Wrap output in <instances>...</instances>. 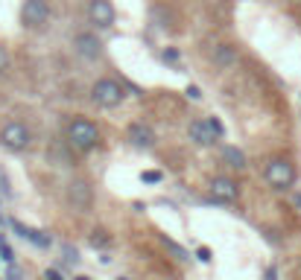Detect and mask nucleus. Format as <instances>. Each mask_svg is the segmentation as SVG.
Returning a JSON list of instances; mask_svg holds the SVG:
<instances>
[{"mask_svg": "<svg viewBox=\"0 0 301 280\" xmlns=\"http://www.w3.org/2000/svg\"><path fill=\"white\" fill-rule=\"evenodd\" d=\"M161 56H164V59H170V62H176V59H179V53H176V50H164Z\"/></svg>", "mask_w": 301, "mask_h": 280, "instance_id": "bb28decb", "label": "nucleus"}, {"mask_svg": "<svg viewBox=\"0 0 301 280\" xmlns=\"http://www.w3.org/2000/svg\"><path fill=\"white\" fill-rule=\"evenodd\" d=\"M126 137H129V143L137 146V149H152L155 146V132H152L146 123H132L129 132H126Z\"/></svg>", "mask_w": 301, "mask_h": 280, "instance_id": "9b49d317", "label": "nucleus"}, {"mask_svg": "<svg viewBox=\"0 0 301 280\" xmlns=\"http://www.w3.org/2000/svg\"><path fill=\"white\" fill-rule=\"evenodd\" d=\"M295 204H298V207H301V193H298V196H295Z\"/></svg>", "mask_w": 301, "mask_h": 280, "instance_id": "c85d7f7f", "label": "nucleus"}, {"mask_svg": "<svg viewBox=\"0 0 301 280\" xmlns=\"http://www.w3.org/2000/svg\"><path fill=\"white\" fill-rule=\"evenodd\" d=\"M0 196H3V193H0Z\"/></svg>", "mask_w": 301, "mask_h": 280, "instance_id": "7c9ffc66", "label": "nucleus"}, {"mask_svg": "<svg viewBox=\"0 0 301 280\" xmlns=\"http://www.w3.org/2000/svg\"><path fill=\"white\" fill-rule=\"evenodd\" d=\"M88 18H91V24L108 30V27L114 24V6H111L108 0H91V3H88Z\"/></svg>", "mask_w": 301, "mask_h": 280, "instance_id": "6e6552de", "label": "nucleus"}, {"mask_svg": "<svg viewBox=\"0 0 301 280\" xmlns=\"http://www.w3.org/2000/svg\"><path fill=\"white\" fill-rule=\"evenodd\" d=\"M222 161L231 166V169H246V152L243 149H237V146H225L222 149Z\"/></svg>", "mask_w": 301, "mask_h": 280, "instance_id": "4468645a", "label": "nucleus"}, {"mask_svg": "<svg viewBox=\"0 0 301 280\" xmlns=\"http://www.w3.org/2000/svg\"><path fill=\"white\" fill-rule=\"evenodd\" d=\"M214 65L217 67L237 65V47L234 44H217V47H214Z\"/></svg>", "mask_w": 301, "mask_h": 280, "instance_id": "f8f14e48", "label": "nucleus"}, {"mask_svg": "<svg viewBox=\"0 0 301 280\" xmlns=\"http://www.w3.org/2000/svg\"><path fill=\"white\" fill-rule=\"evenodd\" d=\"M140 178H143V181H149V184H155V181H161V172H143V175H140Z\"/></svg>", "mask_w": 301, "mask_h": 280, "instance_id": "b1692460", "label": "nucleus"}, {"mask_svg": "<svg viewBox=\"0 0 301 280\" xmlns=\"http://www.w3.org/2000/svg\"><path fill=\"white\" fill-rule=\"evenodd\" d=\"M3 280H24V271H21L15 263H9V271H6V277Z\"/></svg>", "mask_w": 301, "mask_h": 280, "instance_id": "6ab92c4d", "label": "nucleus"}, {"mask_svg": "<svg viewBox=\"0 0 301 280\" xmlns=\"http://www.w3.org/2000/svg\"><path fill=\"white\" fill-rule=\"evenodd\" d=\"M0 257H3L6 263H12V260H15V251L6 245V242H0Z\"/></svg>", "mask_w": 301, "mask_h": 280, "instance_id": "aec40b11", "label": "nucleus"}, {"mask_svg": "<svg viewBox=\"0 0 301 280\" xmlns=\"http://www.w3.org/2000/svg\"><path fill=\"white\" fill-rule=\"evenodd\" d=\"M164 245H167L170 251H173V254H176V257H179V260H187V251H184L182 245H176V242H173V239H164Z\"/></svg>", "mask_w": 301, "mask_h": 280, "instance_id": "f3484780", "label": "nucleus"}, {"mask_svg": "<svg viewBox=\"0 0 301 280\" xmlns=\"http://www.w3.org/2000/svg\"><path fill=\"white\" fill-rule=\"evenodd\" d=\"M73 50L82 56V59H100L102 56V41L94 33H79L73 38Z\"/></svg>", "mask_w": 301, "mask_h": 280, "instance_id": "1a4fd4ad", "label": "nucleus"}, {"mask_svg": "<svg viewBox=\"0 0 301 280\" xmlns=\"http://www.w3.org/2000/svg\"><path fill=\"white\" fill-rule=\"evenodd\" d=\"M0 143L6 149H12V152H24V149H30V143H33V132L24 123H6L0 129Z\"/></svg>", "mask_w": 301, "mask_h": 280, "instance_id": "20e7f679", "label": "nucleus"}, {"mask_svg": "<svg viewBox=\"0 0 301 280\" xmlns=\"http://www.w3.org/2000/svg\"><path fill=\"white\" fill-rule=\"evenodd\" d=\"M12 228H15L18 233H21V236H24V239H30V242H35V245L38 248H50V236H44V233L38 231V228H24V225H21V222H15V219H12Z\"/></svg>", "mask_w": 301, "mask_h": 280, "instance_id": "ddd939ff", "label": "nucleus"}, {"mask_svg": "<svg viewBox=\"0 0 301 280\" xmlns=\"http://www.w3.org/2000/svg\"><path fill=\"white\" fill-rule=\"evenodd\" d=\"M62 254H65V263L67 265H76V263H79V251H76L73 245H65V248H62Z\"/></svg>", "mask_w": 301, "mask_h": 280, "instance_id": "dca6fc26", "label": "nucleus"}, {"mask_svg": "<svg viewBox=\"0 0 301 280\" xmlns=\"http://www.w3.org/2000/svg\"><path fill=\"white\" fill-rule=\"evenodd\" d=\"M187 137H190L196 146H214V143H217V134H214V129L208 126V120H193V123L187 126Z\"/></svg>", "mask_w": 301, "mask_h": 280, "instance_id": "9d476101", "label": "nucleus"}, {"mask_svg": "<svg viewBox=\"0 0 301 280\" xmlns=\"http://www.w3.org/2000/svg\"><path fill=\"white\" fill-rule=\"evenodd\" d=\"M208 126H211V129H214V134H217V137H222V134H225V126H222V123H219L217 117H211V120H208Z\"/></svg>", "mask_w": 301, "mask_h": 280, "instance_id": "412c9836", "label": "nucleus"}, {"mask_svg": "<svg viewBox=\"0 0 301 280\" xmlns=\"http://www.w3.org/2000/svg\"><path fill=\"white\" fill-rule=\"evenodd\" d=\"M65 134H67V143L73 149H79V152H88V149H94L100 143V129H97V123H91V120H85V117L70 120Z\"/></svg>", "mask_w": 301, "mask_h": 280, "instance_id": "f257e3e1", "label": "nucleus"}, {"mask_svg": "<svg viewBox=\"0 0 301 280\" xmlns=\"http://www.w3.org/2000/svg\"><path fill=\"white\" fill-rule=\"evenodd\" d=\"M91 99L97 105H102V108H117L120 102L126 99V91L114 79H100V82H94V88H91Z\"/></svg>", "mask_w": 301, "mask_h": 280, "instance_id": "7ed1b4c3", "label": "nucleus"}, {"mask_svg": "<svg viewBox=\"0 0 301 280\" xmlns=\"http://www.w3.org/2000/svg\"><path fill=\"white\" fill-rule=\"evenodd\" d=\"M88 242L94 248H108L111 245V236H108V231H94L91 236H88Z\"/></svg>", "mask_w": 301, "mask_h": 280, "instance_id": "2eb2a0df", "label": "nucleus"}, {"mask_svg": "<svg viewBox=\"0 0 301 280\" xmlns=\"http://www.w3.org/2000/svg\"><path fill=\"white\" fill-rule=\"evenodd\" d=\"M9 62H12V59H9V50H6V44H0V73L9 70Z\"/></svg>", "mask_w": 301, "mask_h": 280, "instance_id": "a211bd4d", "label": "nucleus"}, {"mask_svg": "<svg viewBox=\"0 0 301 280\" xmlns=\"http://www.w3.org/2000/svg\"><path fill=\"white\" fill-rule=\"evenodd\" d=\"M73 280H91V277H85V274H79V277H73Z\"/></svg>", "mask_w": 301, "mask_h": 280, "instance_id": "c756f323", "label": "nucleus"}, {"mask_svg": "<svg viewBox=\"0 0 301 280\" xmlns=\"http://www.w3.org/2000/svg\"><path fill=\"white\" fill-rule=\"evenodd\" d=\"M211 196L222 201V204H231L240 198V187H237L234 178H228V175H217L214 181H211Z\"/></svg>", "mask_w": 301, "mask_h": 280, "instance_id": "0eeeda50", "label": "nucleus"}, {"mask_svg": "<svg viewBox=\"0 0 301 280\" xmlns=\"http://www.w3.org/2000/svg\"><path fill=\"white\" fill-rule=\"evenodd\" d=\"M187 97H190V99H202V91L196 88V85H190V88H187Z\"/></svg>", "mask_w": 301, "mask_h": 280, "instance_id": "a878e982", "label": "nucleus"}, {"mask_svg": "<svg viewBox=\"0 0 301 280\" xmlns=\"http://www.w3.org/2000/svg\"><path fill=\"white\" fill-rule=\"evenodd\" d=\"M196 257H199L202 263H211V251H208L205 245H202V248H196Z\"/></svg>", "mask_w": 301, "mask_h": 280, "instance_id": "5701e85b", "label": "nucleus"}, {"mask_svg": "<svg viewBox=\"0 0 301 280\" xmlns=\"http://www.w3.org/2000/svg\"><path fill=\"white\" fill-rule=\"evenodd\" d=\"M67 201L76 207V210H91V204H94V187L85 181V178H73V181H67Z\"/></svg>", "mask_w": 301, "mask_h": 280, "instance_id": "423d86ee", "label": "nucleus"}, {"mask_svg": "<svg viewBox=\"0 0 301 280\" xmlns=\"http://www.w3.org/2000/svg\"><path fill=\"white\" fill-rule=\"evenodd\" d=\"M21 21L30 30H41L50 21V3L47 0H24L21 6Z\"/></svg>", "mask_w": 301, "mask_h": 280, "instance_id": "39448f33", "label": "nucleus"}, {"mask_svg": "<svg viewBox=\"0 0 301 280\" xmlns=\"http://www.w3.org/2000/svg\"><path fill=\"white\" fill-rule=\"evenodd\" d=\"M0 193H3V196H12V187H9V178H6L3 172H0Z\"/></svg>", "mask_w": 301, "mask_h": 280, "instance_id": "4be33fe9", "label": "nucleus"}, {"mask_svg": "<svg viewBox=\"0 0 301 280\" xmlns=\"http://www.w3.org/2000/svg\"><path fill=\"white\" fill-rule=\"evenodd\" d=\"M275 277H278V271H275V265H269V268H266V280H275Z\"/></svg>", "mask_w": 301, "mask_h": 280, "instance_id": "cd10ccee", "label": "nucleus"}, {"mask_svg": "<svg viewBox=\"0 0 301 280\" xmlns=\"http://www.w3.org/2000/svg\"><path fill=\"white\" fill-rule=\"evenodd\" d=\"M44 280H65V277H62L56 268H47V271H44Z\"/></svg>", "mask_w": 301, "mask_h": 280, "instance_id": "393cba45", "label": "nucleus"}, {"mask_svg": "<svg viewBox=\"0 0 301 280\" xmlns=\"http://www.w3.org/2000/svg\"><path fill=\"white\" fill-rule=\"evenodd\" d=\"M295 164L289 161V158H272L263 169V178L272 190H289L292 184H295Z\"/></svg>", "mask_w": 301, "mask_h": 280, "instance_id": "f03ea898", "label": "nucleus"}]
</instances>
